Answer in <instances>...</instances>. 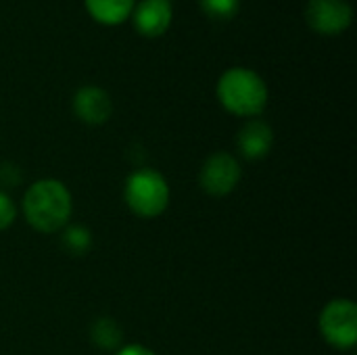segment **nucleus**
I'll list each match as a JSON object with an SVG mask.
<instances>
[{
    "mask_svg": "<svg viewBox=\"0 0 357 355\" xmlns=\"http://www.w3.org/2000/svg\"><path fill=\"white\" fill-rule=\"evenodd\" d=\"M71 213L73 197L61 180L42 178L27 186L23 195V216L36 232H61L65 226H69Z\"/></svg>",
    "mask_w": 357,
    "mask_h": 355,
    "instance_id": "1",
    "label": "nucleus"
},
{
    "mask_svg": "<svg viewBox=\"0 0 357 355\" xmlns=\"http://www.w3.org/2000/svg\"><path fill=\"white\" fill-rule=\"evenodd\" d=\"M218 100L232 115L257 117L268 105V86L259 73L234 67L222 73L218 82Z\"/></svg>",
    "mask_w": 357,
    "mask_h": 355,
    "instance_id": "2",
    "label": "nucleus"
},
{
    "mask_svg": "<svg viewBox=\"0 0 357 355\" xmlns=\"http://www.w3.org/2000/svg\"><path fill=\"white\" fill-rule=\"evenodd\" d=\"M169 199L172 190L167 180L163 178L161 172L153 167H140L126 178L123 201L128 209L142 220L163 216L165 209L169 207Z\"/></svg>",
    "mask_w": 357,
    "mask_h": 355,
    "instance_id": "3",
    "label": "nucleus"
},
{
    "mask_svg": "<svg viewBox=\"0 0 357 355\" xmlns=\"http://www.w3.org/2000/svg\"><path fill=\"white\" fill-rule=\"evenodd\" d=\"M318 328L331 347L339 352L354 349L357 343V305L345 297L328 301L320 312Z\"/></svg>",
    "mask_w": 357,
    "mask_h": 355,
    "instance_id": "4",
    "label": "nucleus"
},
{
    "mask_svg": "<svg viewBox=\"0 0 357 355\" xmlns=\"http://www.w3.org/2000/svg\"><path fill=\"white\" fill-rule=\"evenodd\" d=\"M241 161L232 153L218 151L205 159L199 172V186L209 197H228L241 182Z\"/></svg>",
    "mask_w": 357,
    "mask_h": 355,
    "instance_id": "5",
    "label": "nucleus"
},
{
    "mask_svg": "<svg viewBox=\"0 0 357 355\" xmlns=\"http://www.w3.org/2000/svg\"><path fill=\"white\" fill-rule=\"evenodd\" d=\"M305 19L318 33L335 36L351 25L354 10L345 0H312L305 8Z\"/></svg>",
    "mask_w": 357,
    "mask_h": 355,
    "instance_id": "6",
    "label": "nucleus"
},
{
    "mask_svg": "<svg viewBox=\"0 0 357 355\" xmlns=\"http://www.w3.org/2000/svg\"><path fill=\"white\" fill-rule=\"evenodd\" d=\"M113 111L109 94L98 86H82L73 94V113L88 126H100L109 121Z\"/></svg>",
    "mask_w": 357,
    "mask_h": 355,
    "instance_id": "7",
    "label": "nucleus"
},
{
    "mask_svg": "<svg viewBox=\"0 0 357 355\" xmlns=\"http://www.w3.org/2000/svg\"><path fill=\"white\" fill-rule=\"evenodd\" d=\"M272 144H274V130L264 119H249L236 136V146L241 155L249 161H259L268 157Z\"/></svg>",
    "mask_w": 357,
    "mask_h": 355,
    "instance_id": "8",
    "label": "nucleus"
},
{
    "mask_svg": "<svg viewBox=\"0 0 357 355\" xmlns=\"http://www.w3.org/2000/svg\"><path fill=\"white\" fill-rule=\"evenodd\" d=\"M132 13H134L136 29L149 38L161 36L172 23L169 0H142Z\"/></svg>",
    "mask_w": 357,
    "mask_h": 355,
    "instance_id": "9",
    "label": "nucleus"
},
{
    "mask_svg": "<svg viewBox=\"0 0 357 355\" xmlns=\"http://www.w3.org/2000/svg\"><path fill=\"white\" fill-rule=\"evenodd\" d=\"M88 13L105 25H117L134 10V0H86Z\"/></svg>",
    "mask_w": 357,
    "mask_h": 355,
    "instance_id": "10",
    "label": "nucleus"
},
{
    "mask_svg": "<svg viewBox=\"0 0 357 355\" xmlns=\"http://www.w3.org/2000/svg\"><path fill=\"white\" fill-rule=\"evenodd\" d=\"M121 326L109 316H100L90 324V341L102 352H117L121 347Z\"/></svg>",
    "mask_w": 357,
    "mask_h": 355,
    "instance_id": "11",
    "label": "nucleus"
},
{
    "mask_svg": "<svg viewBox=\"0 0 357 355\" xmlns=\"http://www.w3.org/2000/svg\"><path fill=\"white\" fill-rule=\"evenodd\" d=\"M61 243L69 255H86L92 247V232L84 226H65Z\"/></svg>",
    "mask_w": 357,
    "mask_h": 355,
    "instance_id": "12",
    "label": "nucleus"
},
{
    "mask_svg": "<svg viewBox=\"0 0 357 355\" xmlns=\"http://www.w3.org/2000/svg\"><path fill=\"white\" fill-rule=\"evenodd\" d=\"M199 2L207 15L215 19H230L236 13L241 0H199Z\"/></svg>",
    "mask_w": 357,
    "mask_h": 355,
    "instance_id": "13",
    "label": "nucleus"
},
{
    "mask_svg": "<svg viewBox=\"0 0 357 355\" xmlns=\"http://www.w3.org/2000/svg\"><path fill=\"white\" fill-rule=\"evenodd\" d=\"M15 220H17V205L4 190H0V232L10 228Z\"/></svg>",
    "mask_w": 357,
    "mask_h": 355,
    "instance_id": "14",
    "label": "nucleus"
},
{
    "mask_svg": "<svg viewBox=\"0 0 357 355\" xmlns=\"http://www.w3.org/2000/svg\"><path fill=\"white\" fill-rule=\"evenodd\" d=\"M115 355H157L153 349L144 347V345H138V343H130V345H121Z\"/></svg>",
    "mask_w": 357,
    "mask_h": 355,
    "instance_id": "15",
    "label": "nucleus"
}]
</instances>
